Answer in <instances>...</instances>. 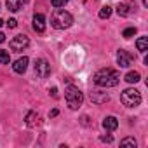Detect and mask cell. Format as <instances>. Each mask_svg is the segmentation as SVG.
Masks as SVG:
<instances>
[{
    "label": "cell",
    "mask_w": 148,
    "mask_h": 148,
    "mask_svg": "<svg viewBox=\"0 0 148 148\" xmlns=\"http://www.w3.org/2000/svg\"><path fill=\"white\" fill-rule=\"evenodd\" d=\"M119 82H120L119 71H115L112 68H103L94 73V84L99 87H115V86H119Z\"/></svg>",
    "instance_id": "cell-1"
},
{
    "label": "cell",
    "mask_w": 148,
    "mask_h": 148,
    "mask_svg": "<svg viewBox=\"0 0 148 148\" xmlns=\"http://www.w3.org/2000/svg\"><path fill=\"white\" fill-rule=\"evenodd\" d=\"M51 25L56 28V30H64V28H70L73 25V16L63 9H56L52 14H51Z\"/></svg>",
    "instance_id": "cell-2"
},
{
    "label": "cell",
    "mask_w": 148,
    "mask_h": 148,
    "mask_svg": "<svg viewBox=\"0 0 148 148\" xmlns=\"http://www.w3.org/2000/svg\"><path fill=\"white\" fill-rule=\"evenodd\" d=\"M64 99H66V103H68V106L71 110H77L82 105V101H84V94H82V91L79 87L68 86L66 91H64Z\"/></svg>",
    "instance_id": "cell-3"
},
{
    "label": "cell",
    "mask_w": 148,
    "mask_h": 148,
    "mask_svg": "<svg viewBox=\"0 0 148 148\" xmlns=\"http://www.w3.org/2000/svg\"><path fill=\"white\" fill-rule=\"evenodd\" d=\"M120 101H122V105H125L129 108H134L141 103V92L136 91V89H125L120 94Z\"/></svg>",
    "instance_id": "cell-4"
},
{
    "label": "cell",
    "mask_w": 148,
    "mask_h": 148,
    "mask_svg": "<svg viewBox=\"0 0 148 148\" xmlns=\"http://www.w3.org/2000/svg\"><path fill=\"white\" fill-rule=\"evenodd\" d=\"M28 45H30V40H28L26 35H16V37L9 42V47H11V51H14V52H21V51H25Z\"/></svg>",
    "instance_id": "cell-5"
},
{
    "label": "cell",
    "mask_w": 148,
    "mask_h": 148,
    "mask_svg": "<svg viewBox=\"0 0 148 148\" xmlns=\"http://www.w3.org/2000/svg\"><path fill=\"white\" fill-rule=\"evenodd\" d=\"M35 73H37V77H40V79L49 77L51 75V64L45 59H37L35 61Z\"/></svg>",
    "instance_id": "cell-6"
},
{
    "label": "cell",
    "mask_w": 148,
    "mask_h": 148,
    "mask_svg": "<svg viewBox=\"0 0 148 148\" xmlns=\"http://www.w3.org/2000/svg\"><path fill=\"white\" fill-rule=\"evenodd\" d=\"M117 63L120 64V68H127V66H131V63H132V56L127 52V51H119L117 52Z\"/></svg>",
    "instance_id": "cell-7"
},
{
    "label": "cell",
    "mask_w": 148,
    "mask_h": 148,
    "mask_svg": "<svg viewBox=\"0 0 148 148\" xmlns=\"http://www.w3.org/2000/svg\"><path fill=\"white\" fill-rule=\"evenodd\" d=\"M33 30L37 33H44V30H45V18H44V14H35L33 16Z\"/></svg>",
    "instance_id": "cell-8"
},
{
    "label": "cell",
    "mask_w": 148,
    "mask_h": 148,
    "mask_svg": "<svg viewBox=\"0 0 148 148\" xmlns=\"http://www.w3.org/2000/svg\"><path fill=\"white\" fill-rule=\"evenodd\" d=\"M26 66H28V58L23 56V58H19L18 61H14L12 70H14L16 73H25V71H26Z\"/></svg>",
    "instance_id": "cell-9"
},
{
    "label": "cell",
    "mask_w": 148,
    "mask_h": 148,
    "mask_svg": "<svg viewBox=\"0 0 148 148\" xmlns=\"http://www.w3.org/2000/svg\"><path fill=\"white\" fill-rule=\"evenodd\" d=\"M91 101L96 103V105L106 103V101H108V94H106V92H101V91H92V92H91Z\"/></svg>",
    "instance_id": "cell-10"
},
{
    "label": "cell",
    "mask_w": 148,
    "mask_h": 148,
    "mask_svg": "<svg viewBox=\"0 0 148 148\" xmlns=\"http://www.w3.org/2000/svg\"><path fill=\"white\" fill-rule=\"evenodd\" d=\"M26 2H28V0H7L5 5H7V9H9L11 12H18Z\"/></svg>",
    "instance_id": "cell-11"
},
{
    "label": "cell",
    "mask_w": 148,
    "mask_h": 148,
    "mask_svg": "<svg viewBox=\"0 0 148 148\" xmlns=\"http://www.w3.org/2000/svg\"><path fill=\"white\" fill-rule=\"evenodd\" d=\"M103 127H105L106 131H115V129L119 127V120H117L115 117H106V119L103 120Z\"/></svg>",
    "instance_id": "cell-12"
},
{
    "label": "cell",
    "mask_w": 148,
    "mask_h": 148,
    "mask_svg": "<svg viewBox=\"0 0 148 148\" xmlns=\"http://www.w3.org/2000/svg\"><path fill=\"white\" fill-rule=\"evenodd\" d=\"M25 120H26V125H28V127H35V125L38 124V120H40V119H38V115H37L35 112H28Z\"/></svg>",
    "instance_id": "cell-13"
},
{
    "label": "cell",
    "mask_w": 148,
    "mask_h": 148,
    "mask_svg": "<svg viewBox=\"0 0 148 148\" xmlns=\"http://www.w3.org/2000/svg\"><path fill=\"white\" fill-rule=\"evenodd\" d=\"M124 80L129 82V84H138L141 80V75H139V71H129L127 75L124 77Z\"/></svg>",
    "instance_id": "cell-14"
},
{
    "label": "cell",
    "mask_w": 148,
    "mask_h": 148,
    "mask_svg": "<svg viewBox=\"0 0 148 148\" xmlns=\"http://www.w3.org/2000/svg\"><path fill=\"white\" fill-rule=\"evenodd\" d=\"M136 47H138V51L146 52V51H148V37H139V38L136 40Z\"/></svg>",
    "instance_id": "cell-15"
},
{
    "label": "cell",
    "mask_w": 148,
    "mask_h": 148,
    "mask_svg": "<svg viewBox=\"0 0 148 148\" xmlns=\"http://www.w3.org/2000/svg\"><path fill=\"white\" fill-rule=\"evenodd\" d=\"M117 12H119V16H129V14H131V9H129L127 4H120V5L117 7Z\"/></svg>",
    "instance_id": "cell-16"
},
{
    "label": "cell",
    "mask_w": 148,
    "mask_h": 148,
    "mask_svg": "<svg viewBox=\"0 0 148 148\" xmlns=\"http://www.w3.org/2000/svg\"><path fill=\"white\" fill-rule=\"evenodd\" d=\"M120 146H124V148H127V146L136 148V139H134V138H124V139L120 141Z\"/></svg>",
    "instance_id": "cell-17"
},
{
    "label": "cell",
    "mask_w": 148,
    "mask_h": 148,
    "mask_svg": "<svg viewBox=\"0 0 148 148\" xmlns=\"http://www.w3.org/2000/svg\"><path fill=\"white\" fill-rule=\"evenodd\" d=\"M11 58H9V51L0 49V64H9Z\"/></svg>",
    "instance_id": "cell-18"
},
{
    "label": "cell",
    "mask_w": 148,
    "mask_h": 148,
    "mask_svg": "<svg viewBox=\"0 0 148 148\" xmlns=\"http://www.w3.org/2000/svg\"><path fill=\"white\" fill-rule=\"evenodd\" d=\"M110 14H112V7H108V5H105V7L99 11V18H101V19L110 18Z\"/></svg>",
    "instance_id": "cell-19"
},
{
    "label": "cell",
    "mask_w": 148,
    "mask_h": 148,
    "mask_svg": "<svg viewBox=\"0 0 148 148\" xmlns=\"http://www.w3.org/2000/svg\"><path fill=\"white\" fill-rule=\"evenodd\" d=\"M132 35H136V28H125V30H124V33H122V37H124V38H131Z\"/></svg>",
    "instance_id": "cell-20"
},
{
    "label": "cell",
    "mask_w": 148,
    "mask_h": 148,
    "mask_svg": "<svg viewBox=\"0 0 148 148\" xmlns=\"http://www.w3.org/2000/svg\"><path fill=\"white\" fill-rule=\"evenodd\" d=\"M51 4L58 9V7H63L64 4H68V0H51Z\"/></svg>",
    "instance_id": "cell-21"
},
{
    "label": "cell",
    "mask_w": 148,
    "mask_h": 148,
    "mask_svg": "<svg viewBox=\"0 0 148 148\" xmlns=\"http://www.w3.org/2000/svg\"><path fill=\"white\" fill-rule=\"evenodd\" d=\"M7 26H9V28H16V26H18V21H16V19H9V21H7Z\"/></svg>",
    "instance_id": "cell-22"
},
{
    "label": "cell",
    "mask_w": 148,
    "mask_h": 148,
    "mask_svg": "<svg viewBox=\"0 0 148 148\" xmlns=\"http://www.w3.org/2000/svg\"><path fill=\"white\" fill-rule=\"evenodd\" d=\"M101 141H105V143H112L113 141V138L108 134V136H101Z\"/></svg>",
    "instance_id": "cell-23"
},
{
    "label": "cell",
    "mask_w": 148,
    "mask_h": 148,
    "mask_svg": "<svg viewBox=\"0 0 148 148\" xmlns=\"http://www.w3.org/2000/svg\"><path fill=\"white\" fill-rule=\"evenodd\" d=\"M49 92H51V94H52L54 98H58V89H56V87H52V89H51Z\"/></svg>",
    "instance_id": "cell-24"
},
{
    "label": "cell",
    "mask_w": 148,
    "mask_h": 148,
    "mask_svg": "<svg viewBox=\"0 0 148 148\" xmlns=\"http://www.w3.org/2000/svg\"><path fill=\"white\" fill-rule=\"evenodd\" d=\"M58 115V110L54 108V110H51V113H49V117H56Z\"/></svg>",
    "instance_id": "cell-25"
},
{
    "label": "cell",
    "mask_w": 148,
    "mask_h": 148,
    "mask_svg": "<svg viewBox=\"0 0 148 148\" xmlns=\"http://www.w3.org/2000/svg\"><path fill=\"white\" fill-rule=\"evenodd\" d=\"M2 42H5V35H4L2 32H0V44H2Z\"/></svg>",
    "instance_id": "cell-26"
},
{
    "label": "cell",
    "mask_w": 148,
    "mask_h": 148,
    "mask_svg": "<svg viewBox=\"0 0 148 148\" xmlns=\"http://www.w3.org/2000/svg\"><path fill=\"white\" fill-rule=\"evenodd\" d=\"M143 5H145V7H148V0H143Z\"/></svg>",
    "instance_id": "cell-27"
},
{
    "label": "cell",
    "mask_w": 148,
    "mask_h": 148,
    "mask_svg": "<svg viewBox=\"0 0 148 148\" xmlns=\"http://www.w3.org/2000/svg\"><path fill=\"white\" fill-rule=\"evenodd\" d=\"M2 25H4V21H2V19H0V26H2Z\"/></svg>",
    "instance_id": "cell-28"
}]
</instances>
